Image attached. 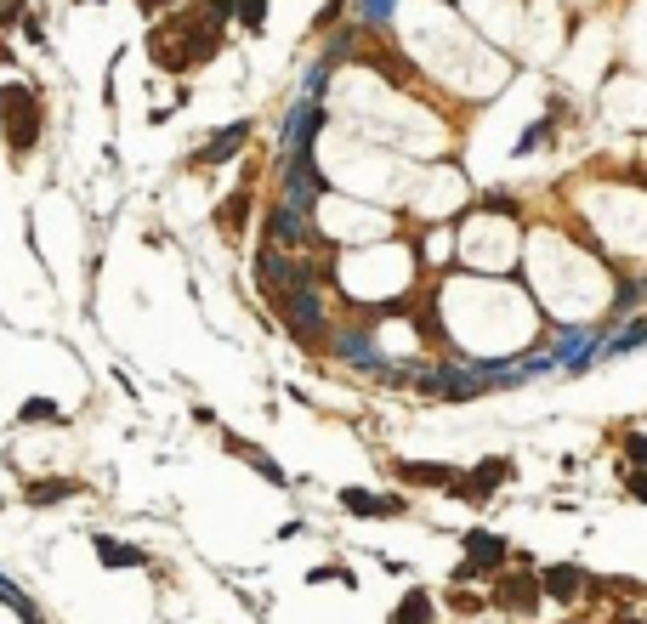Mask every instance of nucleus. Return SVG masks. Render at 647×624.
<instances>
[{
    "mask_svg": "<svg viewBox=\"0 0 647 624\" xmlns=\"http://www.w3.org/2000/svg\"><path fill=\"white\" fill-rule=\"evenodd\" d=\"M460 551H466V562L455 568V585H477L483 573L506 568L511 545H506L500 534H489V528H477V534H460Z\"/></svg>",
    "mask_w": 647,
    "mask_h": 624,
    "instance_id": "obj_1",
    "label": "nucleus"
},
{
    "mask_svg": "<svg viewBox=\"0 0 647 624\" xmlns=\"http://www.w3.org/2000/svg\"><path fill=\"white\" fill-rule=\"evenodd\" d=\"M511 477H517V466H511L506 454H489V460H477L472 471H460L455 494H460L466 505H489V500H494V488H506Z\"/></svg>",
    "mask_w": 647,
    "mask_h": 624,
    "instance_id": "obj_2",
    "label": "nucleus"
},
{
    "mask_svg": "<svg viewBox=\"0 0 647 624\" xmlns=\"http://www.w3.org/2000/svg\"><path fill=\"white\" fill-rule=\"evenodd\" d=\"M0 97H6V103L18 108V120H12V154H29V148H35L40 142V103H35V91L29 86H18V80H12V86L0 91Z\"/></svg>",
    "mask_w": 647,
    "mask_h": 624,
    "instance_id": "obj_3",
    "label": "nucleus"
},
{
    "mask_svg": "<svg viewBox=\"0 0 647 624\" xmlns=\"http://www.w3.org/2000/svg\"><path fill=\"white\" fill-rule=\"evenodd\" d=\"M540 573H506L500 585H494V607H506V613H540Z\"/></svg>",
    "mask_w": 647,
    "mask_h": 624,
    "instance_id": "obj_4",
    "label": "nucleus"
},
{
    "mask_svg": "<svg viewBox=\"0 0 647 624\" xmlns=\"http://www.w3.org/2000/svg\"><path fill=\"white\" fill-rule=\"evenodd\" d=\"M392 477L409 488H438V494H455V483H460V471L438 466V460H392Z\"/></svg>",
    "mask_w": 647,
    "mask_h": 624,
    "instance_id": "obj_5",
    "label": "nucleus"
},
{
    "mask_svg": "<svg viewBox=\"0 0 647 624\" xmlns=\"http://www.w3.org/2000/svg\"><path fill=\"white\" fill-rule=\"evenodd\" d=\"M540 590L551 602H579V596H591V573L579 568V562H551L540 573Z\"/></svg>",
    "mask_w": 647,
    "mask_h": 624,
    "instance_id": "obj_6",
    "label": "nucleus"
},
{
    "mask_svg": "<svg viewBox=\"0 0 647 624\" xmlns=\"http://www.w3.org/2000/svg\"><path fill=\"white\" fill-rule=\"evenodd\" d=\"M245 142H250V125L239 120V125H228V131H216V137H210L205 148H199V154L188 159V165H193V171H210V165H228V159L239 154V148H245Z\"/></svg>",
    "mask_w": 647,
    "mask_h": 624,
    "instance_id": "obj_7",
    "label": "nucleus"
},
{
    "mask_svg": "<svg viewBox=\"0 0 647 624\" xmlns=\"http://www.w3.org/2000/svg\"><path fill=\"white\" fill-rule=\"evenodd\" d=\"M341 511L352 517H403L398 494H369V488H341Z\"/></svg>",
    "mask_w": 647,
    "mask_h": 624,
    "instance_id": "obj_8",
    "label": "nucleus"
},
{
    "mask_svg": "<svg viewBox=\"0 0 647 624\" xmlns=\"http://www.w3.org/2000/svg\"><path fill=\"white\" fill-rule=\"evenodd\" d=\"M74 494H86V483H74V477H35V483H23V500L29 505H63Z\"/></svg>",
    "mask_w": 647,
    "mask_h": 624,
    "instance_id": "obj_9",
    "label": "nucleus"
},
{
    "mask_svg": "<svg viewBox=\"0 0 647 624\" xmlns=\"http://www.w3.org/2000/svg\"><path fill=\"white\" fill-rule=\"evenodd\" d=\"M245 222H250V193L239 188V193H228V199L216 205V233H222V239H239Z\"/></svg>",
    "mask_w": 647,
    "mask_h": 624,
    "instance_id": "obj_10",
    "label": "nucleus"
},
{
    "mask_svg": "<svg viewBox=\"0 0 647 624\" xmlns=\"http://www.w3.org/2000/svg\"><path fill=\"white\" fill-rule=\"evenodd\" d=\"M432 613H438V602H432V590H403V602L392 607V619L386 624H432Z\"/></svg>",
    "mask_w": 647,
    "mask_h": 624,
    "instance_id": "obj_11",
    "label": "nucleus"
},
{
    "mask_svg": "<svg viewBox=\"0 0 647 624\" xmlns=\"http://www.w3.org/2000/svg\"><path fill=\"white\" fill-rule=\"evenodd\" d=\"M91 551H97L103 568H142V562H148L137 545H120V539H108V534H91Z\"/></svg>",
    "mask_w": 647,
    "mask_h": 624,
    "instance_id": "obj_12",
    "label": "nucleus"
},
{
    "mask_svg": "<svg viewBox=\"0 0 647 624\" xmlns=\"http://www.w3.org/2000/svg\"><path fill=\"white\" fill-rule=\"evenodd\" d=\"M222 443H228V454H239V460H245V466H256V471H262V477H267V483H279L284 488V471H279V460H267V454L262 449H256V443H250V437H222Z\"/></svg>",
    "mask_w": 647,
    "mask_h": 624,
    "instance_id": "obj_13",
    "label": "nucleus"
},
{
    "mask_svg": "<svg viewBox=\"0 0 647 624\" xmlns=\"http://www.w3.org/2000/svg\"><path fill=\"white\" fill-rule=\"evenodd\" d=\"M18 420H23V426H40V420H52V426H57V420H63V409H57V403H46V398H29L18 409Z\"/></svg>",
    "mask_w": 647,
    "mask_h": 624,
    "instance_id": "obj_14",
    "label": "nucleus"
},
{
    "mask_svg": "<svg viewBox=\"0 0 647 624\" xmlns=\"http://www.w3.org/2000/svg\"><path fill=\"white\" fill-rule=\"evenodd\" d=\"M233 18L245 23V29H262V18H267V0H233Z\"/></svg>",
    "mask_w": 647,
    "mask_h": 624,
    "instance_id": "obj_15",
    "label": "nucleus"
},
{
    "mask_svg": "<svg viewBox=\"0 0 647 624\" xmlns=\"http://www.w3.org/2000/svg\"><path fill=\"white\" fill-rule=\"evenodd\" d=\"M449 607H455V613H477V607H483V596H472L466 585H455V590H449Z\"/></svg>",
    "mask_w": 647,
    "mask_h": 624,
    "instance_id": "obj_16",
    "label": "nucleus"
},
{
    "mask_svg": "<svg viewBox=\"0 0 647 624\" xmlns=\"http://www.w3.org/2000/svg\"><path fill=\"white\" fill-rule=\"evenodd\" d=\"M642 341H647V324H630V330L613 341V352H630V347H642Z\"/></svg>",
    "mask_w": 647,
    "mask_h": 624,
    "instance_id": "obj_17",
    "label": "nucleus"
},
{
    "mask_svg": "<svg viewBox=\"0 0 647 624\" xmlns=\"http://www.w3.org/2000/svg\"><path fill=\"white\" fill-rule=\"evenodd\" d=\"M625 494L647 505V471H625Z\"/></svg>",
    "mask_w": 647,
    "mask_h": 624,
    "instance_id": "obj_18",
    "label": "nucleus"
},
{
    "mask_svg": "<svg viewBox=\"0 0 647 624\" xmlns=\"http://www.w3.org/2000/svg\"><path fill=\"white\" fill-rule=\"evenodd\" d=\"M625 449H630V460H636V471H647V437L636 432V437H630V443H625Z\"/></svg>",
    "mask_w": 647,
    "mask_h": 624,
    "instance_id": "obj_19",
    "label": "nucleus"
},
{
    "mask_svg": "<svg viewBox=\"0 0 647 624\" xmlns=\"http://www.w3.org/2000/svg\"><path fill=\"white\" fill-rule=\"evenodd\" d=\"M12 18H23V0H0V29H6Z\"/></svg>",
    "mask_w": 647,
    "mask_h": 624,
    "instance_id": "obj_20",
    "label": "nucleus"
},
{
    "mask_svg": "<svg viewBox=\"0 0 647 624\" xmlns=\"http://www.w3.org/2000/svg\"><path fill=\"white\" fill-rule=\"evenodd\" d=\"M159 6H182V0H137V12H159Z\"/></svg>",
    "mask_w": 647,
    "mask_h": 624,
    "instance_id": "obj_21",
    "label": "nucleus"
},
{
    "mask_svg": "<svg viewBox=\"0 0 647 624\" xmlns=\"http://www.w3.org/2000/svg\"><path fill=\"white\" fill-rule=\"evenodd\" d=\"M0 120H6V97H0ZM0 131H6V125H0Z\"/></svg>",
    "mask_w": 647,
    "mask_h": 624,
    "instance_id": "obj_22",
    "label": "nucleus"
}]
</instances>
